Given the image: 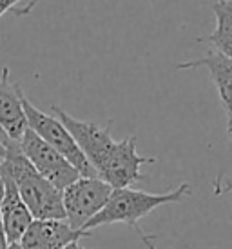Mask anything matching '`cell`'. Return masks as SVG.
<instances>
[{"label": "cell", "instance_id": "5b68a950", "mask_svg": "<svg viewBox=\"0 0 232 249\" xmlns=\"http://www.w3.org/2000/svg\"><path fill=\"white\" fill-rule=\"evenodd\" d=\"M18 147H20L22 155L29 160V164L48 182H51L58 191H64L75 180L80 178V173L75 167L71 166L60 153L55 151L49 144H46L38 135H34L29 127L22 135Z\"/></svg>", "mask_w": 232, "mask_h": 249}, {"label": "cell", "instance_id": "8992f818", "mask_svg": "<svg viewBox=\"0 0 232 249\" xmlns=\"http://www.w3.org/2000/svg\"><path fill=\"white\" fill-rule=\"evenodd\" d=\"M154 157H142L136 151V137H127L123 140H116L115 147L102 167L96 171L98 178L109 184L113 189L131 187L136 182L145 178L142 173V166L154 164Z\"/></svg>", "mask_w": 232, "mask_h": 249}, {"label": "cell", "instance_id": "30bf717a", "mask_svg": "<svg viewBox=\"0 0 232 249\" xmlns=\"http://www.w3.org/2000/svg\"><path fill=\"white\" fill-rule=\"evenodd\" d=\"M205 68L211 75L212 82L216 86L218 97L227 111V118L232 117V58L221 55L218 51H209L205 56L182 62L176 66V70H196Z\"/></svg>", "mask_w": 232, "mask_h": 249}, {"label": "cell", "instance_id": "ac0fdd59", "mask_svg": "<svg viewBox=\"0 0 232 249\" xmlns=\"http://www.w3.org/2000/svg\"><path fill=\"white\" fill-rule=\"evenodd\" d=\"M7 249H20V246H18V244H9V248Z\"/></svg>", "mask_w": 232, "mask_h": 249}, {"label": "cell", "instance_id": "3957f363", "mask_svg": "<svg viewBox=\"0 0 232 249\" xmlns=\"http://www.w3.org/2000/svg\"><path fill=\"white\" fill-rule=\"evenodd\" d=\"M22 106H24L28 127L34 135H38L46 144H49L55 151L60 153L62 157L80 173V177L98 178L93 166L89 164V160L83 157L80 147L76 145L75 139L71 137V133L66 129V125L62 124L58 118L34 107L24 93H22Z\"/></svg>", "mask_w": 232, "mask_h": 249}, {"label": "cell", "instance_id": "6da1fadb", "mask_svg": "<svg viewBox=\"0 0 232 249\" xmlns=\"http://www.w3.org/2000/svg\"><path fill=\"white\" fill-rule=\"evenodd\" d=\"M191 184H180L178 187L165 191V193H147L142 189L134 187H118L113 189L107 198V204L102 208V211L95 214L91 220L85 224L83 231H91L100 226H109V224H125L136 231L140 240L144 242L145 248L156 249L152 238L154 236L145 235L138 222L150 214L154 209L167 204H180L191 195Z\"/></svg>", "mask_w": 232, "mask_h": 249}, {"label": "cell", "instance_id": "8fae6325", "mask_svg": "<svg viewBox=\"0 0 232 249\" xmlns=\"http://www.w3.org/2000/svg\"><path fill=\"white\" fill-rule=\"evenodd\" d=\"M212 11L216 17V29L209 36V42L218 53L232 58V0H218Z\"/></svg>", "mask_w": 232, "mask_h": 249}, {"label": "cell", "instance_id": "52a82bcc", "mask_svg": "<svg viewBox=\"0 0 232 249\" xmlns=\"http://www.w3.org/2000/svg\"><path fill=\"white\" fill-rule=\"evenodd\" d=\"M83 236H91V233L76 231L66 220H33L18 246L20 249H64Z\"/></svg>", "mask_w": 232, "mask_h": 249}, {"label": "cell", "instance_id": "4fadbf2b", "mask_svg": "<svg viewBox=\"0 0 232 249\" xmlns=\"http://www.w3.org/2000/svg\"><path fill=\"white\" fill-rule=\"evenodd\" d=\"M0 200H2V180H0ZM7 248H9V242H7L4 224H2V216H0V249H7Z\"/></svg>", "mask_w": 232, "mask_h": 249}, {"label": "cell", "instance_id": "277c9868", "mask_svg": "<svg viewBox=\"0 0 232 249\" xmlns=\"http://www.w3.org/2000/svg\"><path fill=\"white\" fill-rule=\"evenodd\" d=\"M113 187L100 178L80 177L62 191V206L66 222L76 231H83L95 214L107 204Z\"/></svg>", "mask_w": 232, "mask_h": 249}, {"label": "cell", "instance_id": "9c48e42d", "mask_svg": "<svg viewBox=\"0 0 232 249\" xmlns=\"http://www.w3.org/2000/svg\"><path fill=\"white\" fill-rule=\"evenodd\" d=\"M0 180H2L0 216H2L4 231H6L7 242L18 244L22 235L29 228V224L33 222V216L29 213L28 206L20 198V193L13 184V180L6 175H0Z\"/></svg>", "mask_w": 232, "mask_h": 249}, {"label": "cell", "instance_id": "d6986e66", "mask_svg": "<svg viewBox=\"0 0 232 249\" xmlns=\"http://www.w3.org/2000/svg\"><path fill=\"white\" fill-rule=\"evenodd\" d=\"M0 164H2V160H0ZM0 175H2V171H0Z\"/></svg>", "mask_w": 232, "mask_h": 249}, {"label": "cell", "instance_id": "ba28073f", "mask_svg": "<svg viewBox=\"0 0 232 249\" xmlns=\"http://www.w3.org/2000/svg\"><path fill=\"white\" fill-rule=\"evenodd\" d=\"M28 129V120L22 106V89L9 80V70L4 68L0 76V133L7 140L20 142Z\"/></svg>", "mask_w": 232, "mask_h": 249}, {"label": "cell", "instance_id": "2e32d148", "mask_svg": "<svg viewBox=\"0 0 232 249\" xmlns=\"http://www.w3.org/2000/svg\"><path fill=\"white\" fill-rule=\"evenodd\" d=\"M64 249H85V248H83L82 244H80V242H78V240H76V242L67 244V246H66V248H64Z\"/></svg>", "mask_w": 232, "mask_h": 249}, {"label": "cell", "instance_id": "7a4b0ae2", "mask_svg": "<svg viewBox=\"0 0 232 249\" xmlns=\"http://www.w3.org/2000/svg\"><path fill=\"white\" fill-rule=\"evenodd\" d=\"M0 171L13 180L33 220H66L62 191L29 164V160L22 155L18 142L6 139V157L2 159Z\"/></svg>", "mask_w": 232, "mask_h": 249}, {"label": "cell", "instance_id": "5bb4252c", "mask_svg": "<svg viewBox=\"0 0 232 249\" xmlns=\"http://www.w3.org/2000/svg\"><path fill=\"white\" fill-rule=\"evenodd\" d=\"M22 0H0V17L4 13H7L9 9H13L17 4H20Z\"/></svg>", "mask_w": 232, "mask_h": 249}, {"label": "cell", "instance_id": "e0dca14e", "mask_svg": "<svg viewBox=\"0 0 232 249\" xmlns=\"http://www.w3.org/2000/svg\"><path fill=\"white\" fill-rule=\"evenodd\" d=\"M227 131H229V135L232 137V117L227 118Z\"/></svg>", "mask_w": 232, "mask_h": 249}, {"label": "cell", "instance_id": "9a60e30c", "mask_svg": "<svg viewBox=\"0 0 232 249\" xmlns=\"http://www.w3.org/2000/svg\"><path fill=\"white\" fill-rule=\"evenodd\" d=\"M6 157V137L0 133V160Z\"/></svg>", "mask_w": 232, "mask_h": 249}, {"label": "cell", "instance_id": "7c38bea8", "mask_svg": "<svg viewBox=\"0 0 232 249\" xmlns=\"http://www.w3.org/2000/svg\"><path fill=\"white\" fill-rule=\"evenodd\" d=\"M214 195L216 196H223V195L232 193V177L231 178H225L223 175H219L218 180H214Z\"/></svg>", "mask_w": 232, "mask_h": 249}]
</instances>
